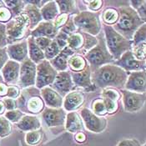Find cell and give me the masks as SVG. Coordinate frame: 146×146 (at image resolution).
<instances>
[{
	"label": "cell",
	"mask_w": 146,
	"mask_h": 146,
	"mask_svg": "<svg viewBox=\"0 0 146 146\" xmlns=\"http://www.w3.org/2000/svg\"><path fill=\"white\" fill-rule=\"evenodd\" d=\"M129 73L119 66L110 64L97 68L91 74V80L96 88H113L123 90L128 79Z\"/></svg>",
	"instance_id": "obj_1"
},
{
	"label": "cell",
	"mask_w": 146,
	"mask_h": 146,
	"mask_svg": "<svg viewBox=\"0 0 146 146\" xmlns=\"http://www.w3.org/2000/svg\"><path fill=\"white\" fill-rule=\"evenodd\" d=\"M118 10L119 12V19L112 27L124 38L132 40L135 31L145 22L139 17L136 11L130 6H121Z\"/></svg>",
	"instance_id": "obj_2"
},
{
	"label": "cell",
	"mask_w": 146,
	"mask_h": 146,
	"mask_svg": "<svg viewBox=\"0 0 146 146\" xmlns=\"http://www.w3.org/2000/svg\"><path fill=\"white\" fill-rule=\"evenodd\" d=\"M17 109L25 114L35 115L41 113L46 107L41 96L40 90L35 86L23 89L19 97L16 100Z\"/></svg>",
	"instance_id": "obj_3"
},
{
	"label": "cell",
	"mask_w": 146,
	"mask_h": 146,
	"mask_svg": "<svg viewBox=\"0 0 146 146\" xmlns=\"http://www.w3.org/2000/svg\"><path fill=\"white\" fill-rule=\"evenodd\" d=\"M102 27L107 48L114 61L118 60L125 52L132 49V41L116 32L112 26L102 24Z\"/></svg>",
	"instance_id": "obj_4"
},
{
	"label": "cell",
	"mask_w": 146,
	"mask_h": 146,
	"mask_svg": "<svg viewBox=\"0 0 146 146\" xmlns=\"http://www.w3.org/2000/svg\"><path fill=\"white\" fill-rule=\"evenodd\" d=\"M96 38L98 39L96 46L84 54L92 72L104 65L113 64L114 62L113 58L107 48L104 33L98 34Z\"/></svg>",
	"instance_id": "obj_5"
},
{
	"label": "cell",
	"mask_w": 146,
	"mask_h": 146,
	"mask_svg": "<svg viewBox=\"0 0 146 146\" xmlns=\"http://www.w3.org/2000/svg\"><path fill=\"white\" fill-rule=\"evenodd\" d=\"M6 33L8 45L19 43L26 40L30 36L29 19L27 14L23 11L6 23Z\"/></svg>",
	"instance_id": "obj_6"
},
{
	"label": "cell",
	"mask_w": 146,
	"mask_h": 146,
	"mask_svg": "<svg viewBox=\"0 0 146 146\" xmlns=\"http://www.w3.org/2000/svg\"><path fill=\"white\" fill-rule=\"evenodd\" d=\"M73 19L78 30L96 37L101 33L102 23L100 13L81 11L73 16Z\"/></svg>",
	"instance_id": "obj_7"
},
{
	"label": "cell",
	"mask_w": 146,
	"mask_h": 146,
	"mask_svg": "<svg viewBox=\"0 0 146 146\" xmlns=\"http://www.w3.org/2000/svg\"><path fill=\"white\" fill-rule=\"evenodd\" d=\"M97 43L98 39L96 37L77 30L75 33L68 36L67 47L72 49L75 54H81V53H84V54L96 46Z\"/></svg>",
	"instance_id": "obj_8"
},
{
	"label": "cell",
	"mask_w": 146,
	"mask_h": 146,
	"mask_svg": "<svg viewBox=\"0 0 146 146\" xmlns=\"http://www.w3.org/2000/svg\"><path fill=\"white\" fill-rule=\"evenodd\" d=\"M84 128L92 133L100 134L104 132L108 125L107 119L98 116L88 108H82L79 113Z\"/></svg>",
	"instance_id": "obj_9"
},
{
	"label": "cell",
	"mask_w": 146,
	"mask_h": 146,
	"mask_svg": "<svg viewBox=\"0 0 146 146\" xmlns=\"http://www.w3.org/2000/svg\"><path fill=\"white\" fill-rule=\"evenodd\" d=\"M36 82L35 87L38 90H42L45 87L50 86L56 78L58 72L53 67L48 60L44 59L38 64H37Z\"/></svg>",
	"instance_id": "obj_10"
},
{
	"label": "cell",
	"mask_w": 146,
	"mask_h": 146,
	"mask_svg": "<svg viewBox=\"0 0 146 146\" xmlns=\"http://www.w3.org/2000/svg\"><path fill=\"white\" fill-rule=\"evenodd\" d=\"M36 67L37 64H35L29 58H27L20 64L19 79L17 84L20 90L35 86L37 73Z\"/></svg>",
	"instance_id": "obj_11"
},
{
	"label": "cell",
	"mask_w": 146,
	"mask_h": 146,
	"mask_svg": "<svg viewBox=\"0 0 146 146\" xmlns=\"http://www.w3.org/2000/svg\"><path fill=\"white\" fill-rule=\"evenodd\" d=\"M120 94L122 95L124 109L126 112H139V110H141L145 104V93L139 94L126 90H121Z\"/></svg>",
	"instance_id": "obj_12"
},
{
	"label": "cell",
	"mask_w": 146,
	"mask_h": 146,
	"mask_svg": "<svg viewBox=\"0 0 146 146\" xmlns=\"http://www.w3.org/2000/svg\"><path fill=\"white\" fill-rule=\"evenodd\" d=\"M113 64L121 68L127 73L145 71L146 68V61H140L136 59L131 50L125 52L118 60L114 61Z\"/></svg>",
	"instance_id": "obj_13"
},
{
	"label": "cell",
	"mask_w": 146,
	"mask_h": 146,
	"mask_svg": "<svg viewBox=\"0 0 146 146\" xmlns=\"http://www.w3.org/2000/svg\"><path fill=\"white\" fill-rule=\"evenodd\" d=\"M67 113L64 108L53 109L45 107L41 113L42 119L48 128H54L58 126H64Z\"/></svg>",
	"instance_id": "obj_14"
},
{
	"label": "cell",
	"mask_w": 146,
	"mask_h": 146,
	"mask_svg": "<svg viewBox=\"0 0 146 146\" xmlns=\"http://www.w3.org/2000/svg\"><path fill=\"white\" fill-rule=\"evenodd\" d=\"M50 87L58 93L63 98L68 94L69 92L76 89L74 84V82L71 78L70 71L58 72L57 76L54 83L50 85Z\"/></svg>",
	"instance_id": "obj_15"
},
{
	"label": "cell",
	"mask_w": 146,
	"mask_h": 146,
	"mask_svg": "<svg viewBox=\"0 0 146 146\" xmlns=\"http://www.w3.org/2000/svg\"><path fill=\"white\" fill-rule=\"evenodd\" d=\"M126 90L144 94L146 91V74L145 71L129 73L128 79L124 85Z\"/></svg>",
	"instance_id": "obj_16"
},
{
	"label": "cell",
	"mask_w": 146,
	"mask_h": 146,
	"mask_svg": "<svg viewBox=\"0 0 146 146\" xmlns=\"http://www.w3.org/2000/svg\"><path fill=\"white\" fill-rule=\"evenodd\" d=\"M85 103V94L82 90H74L64 97L63 108L67 112H74Z\"/></svg>",
	"instance_id": "obj_17"
},
{
	"label": "cell",
	"mask_w": 146,
	"mask_h": 146,
	"mask_svg": "<svg viewBox=\"0 0 146 146\" xmlns=\"http://www.w3.org/2000/svg\"><path fill=\"white\" fill-rule=\"evenodd\" d=\"M4 82L9 85H17L19 79L20 64L9 59L0 71Z\"/></svg>",
	"instance_id": "obj_18"
},
{
	"label": "cell",
	"mask_w": 146,
	"mask_h": 146,
	"mask_svg": "<svg viewBox=\"0 0 146 146\" xmlns=\"http://www.w3.org/2000/svg\"><path fill=\"white\" fill-rule=\"evenodd\" d=\"M91 74H92V71L90 69V65H88L84 70H83L81 72H78V73L70 72L71 78L74 82V86L76 88L85 89L88 91L95 90V88H96L92 83Z\"/></svg>",
	"instance_id": "obj_19"
},
{
	"label": "cell",
	"mask_w": 146,
	"mask_h": 146,
	"mask_svg": "<svg viewBox=\"0 0 146 146\" xmlns=\"http://www.w3.org/2000/svg\"><path fill=\"white\" fill-rule=\"evenodd\" d=\"M7 53L9 59L21 64L24 60L29 58L27 39L17 44L8 45Z\"/></svg>",
	"instance_id": "obj_20"
},
{
	"label": "cell",
	"mask_w": 146,
	"mask_h": 146,
	"mask_svg": "<svg viewBox=\"0 0 146 146\" xmlns=\"http://www.w3.org/2000/svg\"><path fill=\"white\" fill-rule=\"evenodd\" d=\"M40 94L44 100L45 105H47L48 108H63L64 98L58 93H57L55 90H53L50 86L40 90Z\"/></svg>",
	"instance_id": "obj_21"
},
{
	"label": "cell",
	"mask_w": 146,
	"mask_h": 146,
	"mask_svg": "<svg viewBox=\"0 0 146 146\" xmlns=\"http://www.w3.org/2000/svg\"><path fill=\"white\" fill-rule=\"evenodd\" d=\"M58 30L54 28L52 22H45L42 21L34 30L31 31L30 36L33 38H48L50 39H54L58 34Z\"/></svg>",
	"instance_id": "obj_22"
},
{
	"label": "cell",
	"mask_w": 146,
	"mask_h": 146,
	"mask_svg": "<svg viewBox=\"0 0 146 146\" xmlns=\"http://www.w3.org/2000/svg\"><path fill=\"white\" fill-rule=\"evenodd\" d=\"M75 54V53L70 49L68 47H65L61 50V52L54 58L49 61L50 64L56 69L57 72L68 71V61L71 56Z\"/></svg>",
	"instance_id": "obj_23"
},
{
	"label": "cell",
	"mask_w": 146,
	"mask_h": 146,
	"mask_svg": "<svg viewBox=\"0 0 146 146\" xmlns=\"http://www.w3.org/2000/svg\"><path fill=\"white\" fill-rule=\"evenodd\" d=\"M65 129L69 133L76 134L78 132H81L84 129V126L81 116L79 113L76 111L74 112H68L66 114L65 119Z\"/></svg>",
	"instance_id": "obj_24"
},
{
	"label": "cell",
	"mask_w": 146,
	"mask_h": 146,
	"mask_svg": "<svg viewBox=\"0 0 146 146\" xmlns=\"http://www.w3.org/2000/svg\"><path fill=\"white\" fill-rule=\"evenodd\" d=\"M15 125L17 126L18 129H19L22 131L30 132L37 129H40L41 121L35 115L25 114L18 123L15 124Z\"/></svg>",
	"instance_id": "obj_25"
},
{
	"label": "cell",
	"mask_w": 146,
	"mask_h": 146,
	"mask_svg": "<svg viewBox=\"0 0 146 146\" xmlns=\"http://www.w3.org/2000/svg\"><path fill=\"white\" fill-rule=\"evenodd\" d=\"M28 43V52H29V58L33 61L35 64H38L45 59L44 51L36 44L34 38L29 36L27 38Z\"/></svg>",
	"instance_id": "obj_26"
},
{
	"label": "cell",
	"mask_w": 146,
	"mask_h": 146,
	"mask_svg": "<svg viewBox=\"0 0 146 146\" xmlns=\"http://www.w3.org/2000/svg\"><path fill=\"white\" fill-rule=\"evenodd\" d=\"M23 12L27 14V16L29 19V28H30L31 31L34 30V29L43 21L40 9L36 8L35 6L32 5V4L25 3Z\"/></svg>",
	"instance_id": "obj_27"
},
{
	"label": "cell",
	"mask_w": 146,
	"mask_h": 146,
	"mask_svg": "<svg viewBox=\"0 0 146 146\" xmlns=\"http://www.w3.org/2000/svg\"><path fill=\"white\" fill-rule=\"evenodd\" d=\"M43 21L53 22L59 14L58 8L55 1H48L40 9Z\"/></svg>",
	"instance_id": "obj_28"
},
{
	"label": "cell",
	"mask_w": 146,
	"mask_h": 146,
	"mask_svg": "<svg viewBox=\"0 0 146 146\" xmlns=\"http://www.w3.org/2000/svg\"><path fill=\"white\" fill-rule=\"evenodd\" d=\"M88 65V62L84 55L78 54H75L70 57L68 61V68L70 69V72L74 73H78L84 70Z\"/></svg>",
	"instance_id": "obj_29"
},
{
	"label": "cell",
	"mask_w": 146,
	"mask_h": 146,
	"mask_svg": "<svg viewBox=\"0 0 146 146\" xmlns=\"http://www.w3.org/2000/svg\"><path fill=\"white\" fill-rule=\"evenodd\" d=\"M100 18L102 24L113 26L119 19V12L118 9L108 7L100 13Z\"/></svg>",
	"instance_id": "obj_30"
},
{
	"label": "cell",
	"mask_w": 146,
	"mask_h": 146,
	"mask_svg": "<svg viewBox=\"0 0 146 146\" xmlns=\"http://www.w3.org/2000/svg\"><path fill=\"white\" fill-rule=\"evenodd\" d=\"M58 8L59 13H67L69 15L76 14V3L77 2L74 0H68V1H55Z\"/></svg>",
	"instance_id": "obj_31"
},
{
	"label": "cell",
	"mask_w": 146,
	"mask_h": 146,
	"mask_svg": "<svg viewBox=\"0 0 146 146\" xmlns=\"http://www.w3.org/2000/svg\"><path fill=\"white\" fill-rule=\"evenodd\" d=\"M4 4L9 9V10L12 12L13 18L20 14L25 7L24 1L21 0H3Z\"/></svg>",
	"instance_id": "obj_32"
},
{
	"label": "cell",
	"mask_w": 146,
	"mask_h": 146,
	"mask_svg": "<svg viewBox=\"0 0 146 146\" xmlns=\"http://www.w3.org/2000/svg\"><path fill=\"white\" fill-rule=\"evenodd\" d=\"M94 113H95L98 116L104 117L106 114H108L106 106L104 104V102L102 98H98L94 100L91 103V110H90Z\"/></svg>",
	"instance_id": "obj_33"
},
{
	"label": "cell",
	"mask_w": 146,
	"mask_h": 146,
	"mask_svg": "<svg viewBox=\"0 0 146 146\" xmlns=\"http://www.w3.org/2000/svg\"><path fill=\"white\" fill-rule=\"evenodd\" d=\"M43 135L44 134L41 129H37V130L28 132L25 135L26 143L29 145H37L41 142L43 139Z\"/></svg>",
	"instance_id": "obj_34"
},
{
	"label": "cell",
	"mask_w": 146,
	"mask_h": 146,
	"mask_svg": "<svg viewBox=\"0 0 146 146\" xmlns=\"http://www.w3.org/2000/svg\"><path fill=\"white\" fill-rule=\"evenodd\" d=\"M132 47L141 44L146 42V23L140 26L134 34L132 38Z\"/></svg>",
	"instance_id": "obj_35"
},
{
	"label": "cell",
	"mask_w": 146,
	"mask_h": 146,
	"mask_svg": "<svg viewBox=\"0 0 146 146\" xmlns=\"http://www.w3.org/2000/svg\"><path fill=\"white\" fill-rule=\"evenodd\" d=\"M61 50H62V48L58 45L55 39H53L52 42L50 43V44L48 45V47L44 51L45 59L48 60V61L52 60L61 52Z\"/></svg>",
	"instance_id": "obj_36"
},
{
	"label": "cell",
	"mask_w": 146,
	"mask_h": 146,
	"mask_svg": "<svg viewBox=\"0 0 146 146\" xmlns=\"http://www.w3.org/2000/svg\"><path fill=\"white\" fill-rule=\"evenodd\" d=\"M13 131V124L4 116L0 115V139L5 138L11 135Z\"/></svg>",
	"instance_id": "obj_37"
},
{
	"label": "cell",
	"mask_w": 146,
	"mask_h": 146,
	"mask_svg": "<svg viewBox=\"0 0 146 146\" xmlns=\"http://www.w3.org/2000/svg\"><path fill=\"white\" fill-rule=\"evenodd\" d=\"M13 19V15L9 9L4 4L3 0H0V23L6 24Z\"/></svg>",
	"instance_id": "obj_38"
},
{
	"label": "cell",
	"mask_w": 146,
	"mask_h": 146,
	"mask_svg": "<svg viewBox=\"0 0 146 146\" xmlns=\"http://www.w3.org/2000/svg\"><path fill=\"white\" fill-rule=\"evenodd\" d=\"M101 98L112 100L114 101H119L121 98L120 91L113 88H105L101 91Z\"/></svg>",
	"instance_id": "obj_39"
},
{
	"label": "cell",
	"mask_w": 146,
	"mask_h": 146,
	"mask_svg": "<svg viewBox=\"0 0 146 146\" xmlns=\"http://www.w3.org/2000/svg\"><path fill=\"white\" fill-rule=\"evenodd\" d=\"M131 52L136 59L140 61H146V42L132 47Z\"/></svg>",
	"instance_id": "obj_40"
},
{
	"label": "cell",
	"mask_w": 146,
	"mask_h": 146,
	"mask_svg": "<svg viewBox=\"0 0 146 146\" xmlns=\"http://www.w3.org/2000/svg\"><path fill=\"white\" fill-rule=\"evenodd\" d=\"M25 115V113L21 112L19 110L16 109L13 110H10V111H6L4 113V117L11 123L16 124L18 123L23 117Z\"/></svg>",
	"instance_id": "obj_41"
},
{
	"label": "cell",
	"mask_w": 146,
	"mask_h": 146,
	"mask_svg": "<svg viewBox=\"0 0 146 146\" xmlns=\"http://www.w3.org/2000/svg\"><path fill=\"white\" fill-rule=\"evenodd\" d=\"M82 3H86L89 9L88 11L93 13H100V11L104 7V2L103 0H88V1H82Z\"/></svg>",
	"instance_id": "obj_42"
},
{
	"label": "cell",
	"mask_w": 146,
	"mask_h": 146,
	"mask_svg": "<svg viewBox=\"0 0 146 146\" xmlns=\"http://www.w3.org/2000/svg\"><path fill=\"white\" fill-rule=\"evenodd\" d=\"M70 16H72V15H69V14H67V13H59L57 16L56 19L52 22L53 25L54 26L55 29L59 30L61 28H63L65 25V23L68 22Z\"/></svg>",
	"instance_id": "obj_43"
},
{
	"label": "cell",
	"mask_w": 146,
	"mask_h": 146,
	"mask_svg": "<svg viewBox=\"0 0 146 146\" xmlns=\"http://www.w3.org/2000/svg\"><path fill=\"white\" fill-rule=\"evenodd\" d=\"M73 16H74V15L70 16V18L68 19V22L65 23V25H64L63 28H61V29H59L60 31H62L63 33L66 34L67 35H68V36L71 35V34H73L74 33H75V32L78 30L77 27L75 26L74 22Z\"/></svg>",
	"instance_id": "obj_44"
},
{
	"label": "cell",
	"mask_w": 146,
	"mask_h": 146,
	"mask_svg": "<svg viewBox=\"0 0 146 146\" xmlns=\"http://www.w3.org/2000/svg\"><path fill=\"white\" fill-rule=\"evenodd\" d=\"M104 102V104L106 106V110L108 114H113L119 110V104L118 101H114L112 100H109V99H105V98H102Z\"/></svg>",
	"instance_id": "obj_45"
},
{
	"label": "cell",
	"mask_w": 146,
	"mask_h": 146,
	"mask_svg": "<svg viewBox=\"0 0 146 146\" xmlns=\"http://www.w3.org/2000/svg\"><path fill=\"white\" fill-rule=\"evenodd\" d=\"M20 92H21V90L18 85H9L6 98L17 100L20 95Z\"/></svg>",
	"instance_id": "obj_46"
},
{
	"label": "cell",
	"mask_w": 146,
	"mask_h": 146,
	"mask_svg": "<svg viewBox=\"0 0 146 146\" xmlns=\"http://www.w3.org/2000/svg\"><path fill=\"white\" fill-rule=\"evenodd\" d=\"M68 38V35H67L66 34L63 33L62 31L58 30V34H57L56 37H55V41L57 42L58 45L63 49L66 46H67V39Z\"/></svg>",
	"instance_id": "obj_47"
},
{
	"label": "cell",
	"mask_w": 146,
	"mask_h": 146,
	"mask_svg": "<svg viewBox=\"0 0 146 146\" xmlns=\"http://www.w3.org/2000/svg\"><path fill=\"white\" fill-rule=\"evenodd\" d=\"M8 46V38L6 33V24L0 23V48Z\"/></svg>",
	"instance_id": "obj_48"
},
{
	"label": "cell",
	"mask_w": 146,
	"mask_h": 146,
	"mask_svg": "<svg viewBox=\"0 0 146 146\" xmlns=\"http://www.w3.org/2000/svg\"><path fill=\"white\" fill-rule=\"evenodd\" d=\"M34 40H35L36 44L38 45L43 51H44L45 49L48 47V45L50 44V43L52 42L53 39H50L48 38L39 37V38H35Z\"/></svg>",
	"instance_id": "obj_49"
},
{
	"label": "cell",
	"mask_w": 146,
	"mask_h": 146,
	"mask_svg": "<svg viewBox=\"0 0 146 146\" xmlns=\"http://www.w3.org/2000/svg\"><path fill=\"white\" fill-rule=\"evenodd\" d=\"M9 60V58L7 53V47L0 48V71L2 70V68Z\"/></svg>",
	"instance_id": "obj_50"
},
{
	"label": "cell",
	"mask_w": 146,
	"mask_h": 146,
	"mask_svg": "<svg viewBox=\"0 0 146 146\" xmlns=\"http://www.w3.org/2000/svg\"><path fill=\"white\" fill-rule=\"evenodd\" d=\"M2 100L5 105L6 111H10V110H13L17 109L16 100H13V99H9V98H4Z\"/></svg>",
	"instance_id": "obj_51"
},
{
	"label": "cell",
	"mask_w": 146,
	"mask_h": 146,
	"mask_svg": "<svg viewBox=\"0 0 146 146\" xmlns=\"http://www.w3.org/2000/svg\"><path fill=\"white\" fill-rule=\"evenodd\" d=\"M9 84H7L4 80L3 79L1 74H0V100L6 98L7 96V92H8Z\"/></svg>",
	"instance_id": "obj_52"
},
{
	"label": "cell",
	"mask_w": 146,
	"mask_h": 146,
	"mask_svg": "<svg viewBox=\"0 0 146 146\" xmlns=\"http://www.w3.org/2000/svg\"><path fill=\"white\" fill-rule=\"evenodd\" d=\"M116 146H141V145L135 139H125L121 140Z\"/></svg>",
	"instance_id": "obj_53"
},
{
	"label": "cell",
	"mask_w": 146,
	"mask_h": 146,
	"mask_svg": "<svg viewBox=\"0 0 146 146\" xmlns=\"http://www.w3.org/2000/svg\"><path fill=\"white\" fill-rule=\"evenodd\" d=\"M48 2V1H47V0H28V1H24L25 3L32 4L39 9H41Z\"/></svg>",
	"instance_id": "obj_54"
},
{
	"label": "cell",
	"mask_w": 146,
	"mask_h": 146,
	"mask_svg": "<svg viewBox=\"0 0 146 146\" xmlns=\"http://www.w3.org/2000/svg\"><path fill=\"white\" fill-rule=\"evenodd\" d=\"M136 13L144 22H146V3H145L140 8H139L136 10Z\"/></svg>",
	"instance_id": "obj_55"
},
{
	"label": "cell",
	"mask_w": 146,
	"mask_h": 146,
	"mask_svg": "<svg viewBox=\"0 0 146 146\" xmlns=\"http://www.w3.org/2000/svg\"><path fill=\"white\" fill-rule=\"evenodd\" d=\"M74 139H75V141L79 144H83L86 141L87 139V136L86 135L81 131V132H78L76 134H74Z\"/></svg>",
	"instance_id": "obj_56"
},
{
	"label": "cell",
	"mask_w": 146,
	"mask_h": 146,
	"mask_svg": "<svg viewBox=\"0 0 146 146\" xmlns=\"http://www.w3.org/2000/svg\"><path fill=\"white\" fill-rule=\"evenodd\" d=\"M145 3H146L145 0H131L129 1L130 3V7L134 9V10H137L139 8H140Z\"/></svg>",
	"instance_id": "obj_57"
},
{
	"label": "cell",
	"mask_w": 146,
	"mask_h": 146,
	"mask_svg": "<svg viewBox=\"0 0 146 146\" xmlns=\"http://www.w3.org/2000/svg\"><path fill=\"white\" fill-rule=\"evenodd\" d=\"M6 112V108L2 100H0V115H3L4 113Z\"/></svg>",
	"instance_id": "obj_58"
},
{
	"label": "cell",
	"mask_w": 146,
	"mask_h": 146,
	"mask_svg": "<svg viewBox=\"0 0 146 146\" xmlns=\"http://www.w3.org/2000/svg\"><path fill=\"white\" fill-rule=\"evenodd\" d=\"M141 146H146V145H145V144H144L143 145H141Z\"/></svg>",
	"instance_id": "obj_59"
},
{
	"label": "cell",
	"mask_w": 146,
	"mask_h": 146,
	"mask_svg": "<svg viewBox=\"0 0 146 146\" xmlns=\"http://www.w3.org/2000/svg\"><path fill=\"white\" fill-rule=\"evenodd\" d=\"M0 145H1V139H0Z\"/></svg>",
	"instance_id": "obj_60"
}]
</instances>
